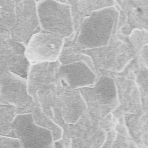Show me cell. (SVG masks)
Listing matches in <instances>:
<instances>
[{"label":"cell","instance_id":"6da1fadb","mask_svg":"<svg viewBox=\"0 0 148 148\" xmlns=\"http://www.w3.org/2000/svg\"><path fill=\"white\" fill-rule=\"evenodd\" d=\"M119 15L118 10L113 6L92 12L81 23L78 44L90 49L108 45Z\"/></svg>","mask_w":148,"mask_h":148},{"label":"cell","instance_id":"7a4b0ae2","mask_svg":"<svg viewBox=\"0 0 148 148\" xmlns=\"http://www.w3.org/2000/svg\"><path fill=\"white\" fill-rule=\"evenodd\" d=\"M37 14L40 29L69 39L75 32L71 5L65 1H36Z\"/></svg>","mask_w":148,"mask_h":148},{"label":"cell","instance_id":"3957f363","mask_svg":"<svg viewBox=\"0 0 148 148\" xmlns=\"http://www.w3.org/2000/svg\"><path fill=\"white\" fill-rule=\"evenodd\" d=\"M79 89L87 108L98 117H105L118 106L116 84L112 77L101 76L93 86Z\"/></svg>","mask_w":148,"mask_h":148},{"label":"cell","instance_id":"277c9868","mask_svg":"<svg viewBox=\"0 0 148 148\" xmlns=\"http://www.w3.org/2000/svg\"><path fill=\"white\" fill-rule=\"evenodd\" d=\"M10 129L21 148H55L53 133L37 125L30 114H17L12 121Z\"/></svg>","mask_w":148,"mask_h":148},{"label":"cell","instance_id":"5b68a950","mask_svg":"<svg viewBox=\"0 0 148 148\" xmlns=\"http://www.w3.org/2000/svg\"><path fill=\"white\" fill-rule=\"evenodd\" d=\"M64 39L41 29L31 37L25 47V55L30 65L58 60Z\"/></svg>","mask_w":148,"mask_h":148},{"label":"cell","instance_id":"8992f818","mask_svg":"<svg viewBox=\"0 0 148 148\" xmlns=\"http://www.w3.org/2000/svg\"><path fill=\"white\" fill-rule=\"evenodd\" d=\"M15 2L16 23L10 32L16 41L25 46L31 37L40 29L36 1Z\"/></svg>","mask_w":148,"mask_h":148},{"label":"cell","instance_id":"52a82bcc","mask_svg":"<svg viewBox=\"0 0 148 148\" xmlns=\"http://www.w3.org/2000/svg\"><path fill=\"white\" fill-rule=\"evenodd\" d=\"M26 79L5 71L0 78V104L23 106L28 101Z\"/></svg>","mask_w":148,"mask_h":148},{"label":"cell","instance_id":"ba28073f","mask_svg":"<svg viewBox=\"0 0 148 148\" xmlns=\"http://www.w3.org/2000/svg\"><path fill=\"white\" fill-rule=\"evenodd\" d=\"M57 77L59 80L63 81L72 90L93 85L96 79L94 73L83 61L60 64Z\"/></svg>","mask_w":148,"mask_h":148},{"label":"cell","instance_id":"9c48e42d","mask_svg":"<svg viewBox=\"0 0 148 148\" xmlns=\"http://www.w3.org/2000/svg\"><path fill=\"white\" fill-rule=\"evenodd\" d=\"M1 2V17L3 18V26L10 31L16 23L15 2L10 1Z\"/></svg>","mask_w":148,"mask_h":148},{"label":"cell","instance_id":"30bf717a","mask_svg":"<svg viewBox=\"0 0 148 148\" xmlns=\"http://www.w3.org/2000/svg\"><path fill=\"white\" fill-rule=\"evenodd\" d=\"M6 104H0V135L6 136L10 129L12 119L10 109Z\"/></svg>","mask_w":148,"mask_h":148},{"label":"cell","instance_id":"8fae6325","mask_svg":"<svg viewBox=\"0 0 148 148\" xmlns=\"http://www.w3.org/2000/svg\"><path fill=\"white\" fill-rule=\"evenodd\" d=\"M0 148H21L19 140L16 138L0 135Z\"/></svg>","mask_w":148,"mask_h":148}]
</instances>
